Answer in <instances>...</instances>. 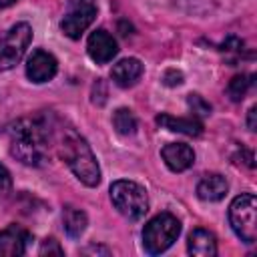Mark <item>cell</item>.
I'll return each instance as SVG.
<instances>
[{
  "label": "cell",
  "mask_w": 257,
  "mask_h": 257,
  "mask_svg": "<svg viewBox=\"0 0 257 257\" xmlns=\"http://www.w3.org/2000/svg\"><path fill=\"white\" fill-rule=\"evenodd\" d=\"M32 40V28L26 22H18L0 32V72L14 68L24 56Z\"/></svg>",
  "instance_id": "obj_6"
},
{
  "label": "cell",
  "mask_w": 257,
  "mask_h": 257,
  "mask_svg": "<svg viewBox=\"0 0 257 257\" xmlns=\"http://www.w3.org/2000/svg\"><path fill=\"white\" fill-rule=\"evenodd\" d=\"M62 223H64V231L70 237H80L86 229V215H84V211H80L76 207H64Z\"/></svg>",
  "instance_id": "obj_16"
},
{
  "label": "cell",
  "mask_w": 257,
  "mask_h": 257,
  "mask_svg": "<svg viewBox=\"0 0 257 257\" xmlns=\"http://www.w3.org/2000/svg\"><path fill=\"white\" fill-rule=\"evenodd\" d=\"M30 235L18 225H10L0 231V257H18L24 255Z\"/></svg>",
  "instance_id": "obj_10"
},
{
  "label": "cell",
  "mask_w": 257,
  "mask_h": 257,
  "mask_svg": "<svg viewBox=\"0 0 257 257\" xmlns=\"http://www.w3.org/2000/svg\"><path fill=\"white\" fill-rule=\"evenodd\" d=\"M187 104H189V108L193 110V116H197V118L211 114V104H209L203 96H199V94H189Z\"/></svg>",
  "instance_id": "obj_19"
},
{
  "label": "cell",
  "mask_w": 257,
  "mask_h": 257,
  "mask_svg": "<svg viewBox=\"0 0 257 257\" xmlns=\"http://www.w3.org/2000/svg\"><path fill=\"white\" fill-rule=\"evenodd\" d=\"M10 187H12L10 173H8V169H6V167H2V165H0V201H2V199L8 195Z\"/></svg>",
  "instance_id": "obj_20"
},
{
  "label": "cell",
  "mask_w": 257,
  "mask_h": 257,
  "mask_svg": "<svg viewBox=\"0 0 257 257\" xmlns=\"http://www.w3.org/2000/svg\"><path fill=\"white\" fill-rule=\"evenodd\" d=\"M157 122H159L163 128H167V131L183 133V135H189V137H199V135L203 133V122H201L197 116L183 118V116L159 114V116H157Z\"/></svg>",
  "instance_id": "obj_13"
},
{
  "label": "cell",
  "mask_w": 257,
  "mask_h": 257,
  "mask_svg": "<svg viewBox=\"0 0 257 257\" xmlns=\"http://www.w3.org/2000/svg\"><path fill=\"white\" fill-rule=\"evenodd\" d=\"M10 153L28 167H40L50 157V131L40 118H20L8 128Z\"/></svg>",
  "instance_id": "obj_1"
},
{
  "label": "cell",
  "mask_w": 257,
  "mask_h": 257,
  "mask_svg": "<svg viewBox=\"0 0 257 257\" xmlns=\"http://www.w3.org/2000/svg\"><path fill=\"white\" fill-rule=\"evenodd\" d=\"M251 84H253V76L251 74H237V76H233L229 86H227V92H229L231 100H241Z\"/></svg>",
  "instance_id": "obj_18"
},
{
  "label": "cell",
  "mask_w": 257,
  "mask_h": 257,
  "mask_svg": "<svg viewBox=\"0 0 257 257\" xmlns=\"http://www.w3.org/2000/svg\"><path fill=\"white\" fill-rule=\"evenodd\" d=\"M179 233H181L179 219L171 213H159L143 229V247L147 253L159 255L177 241Z\"/></svg>",
  "instance_id": "obj_3"
},
{
  "label": "cell",
  "mask_w": 257,
  "mask_h": 257,
  "mask_svg": "<svg viewBox=\"0 0 257 257\" xmlns=\"http://www.w3.org/2000/svg\"><path fill=\"white\" fill-rule=\"evenodd\" d=\"M112 126L118 135L122 137H128V135H135L137 131V118L133 114V110L128 108H118L114 114H112Z\"/></svg>",
  "instance_id": "obj_17"
},
{
  "label": "cell",
  "mask_w": 257,
  "mask_h": 257,
  "mask_svg": "<svg viewBox=\"0 0 257 257\" xmlns=\"http://www.w3.org/2000/svg\"><path fill=\"white\" fill-rule=\"evenodd\" d=\"M187 249H189L191 255H197V257H213V255L217 253L215 235L209 233L207 229H195V231L189 235Z\"/></svg>",
  "instance_id": "obj_15"
},
{
  "label": "cell",
  "mask_w": 257,
  "mask_h": 257,
  "mask_svg": "<svg viewBox=\"0 0 257 257\" xmlns=\"http://www.w3.org/2000/svg\"><path fill=\"white\" fill-rule=\"evenodd\" d=\"M94 16H96L94 0H68V6L60 20V28L68 38L76 40L92 24Z\"/></svg>",
  "instance_id": "obj_7"
},
{
  "label": "cell",
  "mask_w": 257,
  "mask_h": 257,
  "mask_svg": "<svg viewBox=\"0 0 257 257\" xmlns=\"http://www.w3.org/2000/svg\"><path fill=\"white\" fill-rule=\"evenodd\" d=\"M163 80H165V84H169V86H177V84L183 82V74H181L179 70H175V68H169V70L165 72Z\"/></svg>",
  "instance_id": "obj_22"
},
{
  "label": "cell",
  "mask_w": 257,
  "mask_h": 257,
  "mask_svg": "<svg viewBox=\"0 0 257 257\" xmlns=\"http://www.w3.org/2000/svg\"><path fill=\"white\" fill-rule=\"evenodd\" d=\"M56 58L46 50H34L26 62V76L32 82H46L56 74Z\"/></svg>",
  "instance_id": "obj_8"
},
{
  "label": "cell",
  "mask_w": 257,
  "mask_h": 257,
  "mask_svg": "<svg viewBox=\"0 0 257 257\" xmlns=\"http://www.w3.org/2000/svg\"><path fill=\"white\" fill-rule=\"evenodd\" d=\"M110 201L116 211L131 221L143 219L149 211L147 191L135 181H114L110 185Z\"/></svg>",
  "instance_id": "obj_4"
},
{
  "label": "cell",
  "mask_w": 257,
  "mask_h": 257,
  "mask_svg": "<svg viewBox=\"0 0 257 257\" xmlns=\"http://www.w3.org/2000/svg\"><path fill=\"white\" fill-rule=\"evenodd\" d=\"M161 155H163V161L167 163V167L175 173L187 171L195 163V153L185 143H169L163 147Z\"/></svg>",
  "instance_id": "obj_11"
},
{
  "label": "cell",
  "mask_w": 257,
  "mask_h": 257,
  "mask_svg": "<svg viewBox=\"0 0 257 257\" xmlns=\"http://www.w3.org/2000/svg\"><path fill=\"white\" fill-rule=\"evenodd\" d=\"M227 179L219 173H213V175H205L199 185H197V195L199 199L203 201H221L225 195H227Z\"/></svg>",
  "instance_id": "obj_14"
},
{
  "label": "cell",
  "mask_w": 257,
  "mask_h": 257,
  "mask_svg": "<svg viewBox=\"0 0 257 257\" xmlns=\"http://www.w3.org/2000/svg\"><path fill=\"white\" fill-rule=\"evenodd\" d=\"M16 0H0V8H8V6H12Z\"/></svg>",
  "instance_id": "obj_24"
},
{
  "label": "cell",
  "mask_w": 257,
  "mask_h": 257,
  "mask_svg": "<svg viewBox=\"0 0 257 257\" xmlns=\"http://www.w3.org/2000/svg\"><path fill=\"white\" fill-rule=\"evenodd\" d=\"M50 253L62 255V249H60L58 241H54V239H46V241L42 243V247H40V255H50Z\"/></svg>",
  "instance_id": "obj_21"
},
{
  "label": "cell",
  "mask_w": 257,
  "mask_h": 257,
  "mask_svg": "<svg viewBox=\"0 0 257 257\" xmlns=\"http://www.w3.org/2000/svg\"><path fill=\"white\" fill-rule=\"evenodd\" d=\"M255 114H257V108L251 106V108H249V120H247L249 131H255V128H257V124H255Z\"/></svg>",
  "instance_id": "obj_23"
},
{
  "label": "cell",
  "mask_w": 257,
  "mask_h": 257,
  "mask_svg": "<svg viewBox=\"0 0 257 257\" xmlns=\"http://www.w3.org/2000/svg\"><path fill=\"white\" fill-rule=\"evenodd\" d=\"M86 50H88V56H90L94 62H98V64L110 62V60L116 56V52H118L114 38H112L106 30H94V32L88 36Z\"/></svg>",
  "instance_id": "obj_9"
},
{
  "label": "cell",
  "mask_w": 257,
  "mask_h": 257,
  "mask_svg": "<svg viewBox=\"0 0 257 257\" xmlns=\"http://www.w3.org/2000/svg\"><path fill=\"white\" fill-rule=\"evenodd\" d=\"M141 74H143V64L139 58H122L110 70V78L114 80V84L122 88L133 86L141 78Z\"/></svg>",
  "instance_id": "obj_12"
},
{
  "label": "cell",
  "mask_w": 257,
  "mask_h": 257,
  "mask_svg": "<svg viewBox=\"0 0 257 257\" xmlns=\"http://www.w3.org/2000/svg\"><path fill=\"white\" fill-rule=\"evenodd\" d=\"M229 223L235 235L251 245L257 239V199L251 193H243L233 199L229 207Z\"/></svg>",
  "instance_id": "obj_5"
},
{
  "label": "cell",
  "mask_w": 257,
  "mask_h": 257,
  "mask_svg": "<svg viewBox=\"0 0 257 257\" xmlns=\"http://www.w3.org/2000/svg\"><path fill=\"white\" fill-rule=\"evenodd\" d=\"M62 161L68 165V169L76 175L80 183L86 187H96L100 183V169L96 163V157L92 155L88 143L74 131H66L62 135V141L58 145Z\"/></svg>",
  "instance_id": "obj_2"
}]
</instances>
